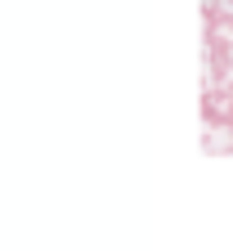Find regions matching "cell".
Instances as JSON below:
<instances>
[{"label": "cell", "mask_w": 233, "mask_h": 251, "mask_svg": "<svg viewBox=\"0 0 233 251\" xmlns=\"http://www.w3.org/2000/svg\"><path fill=\"white\" fill-rule=\"evenodd\" d=\"M207 90H202V121L207 144L224 135V148H233V5L215 9L207 5Z\"/></svg>", "instance_id": "1"}]
</instances>
